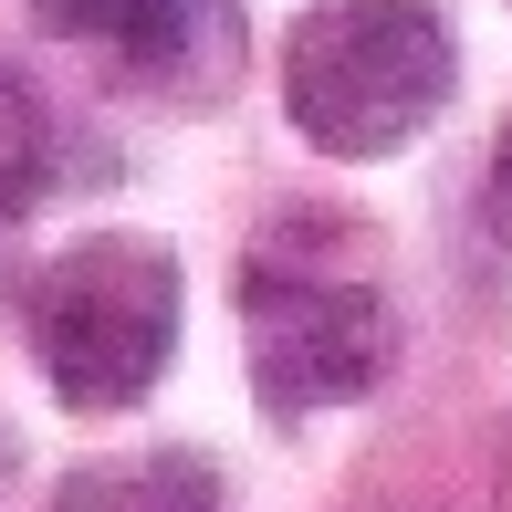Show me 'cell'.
Returning a JSON list of instances; mask_svg holds the SVG:
<instances>
[{
	"label": "cell",
	"mask_w": 512,
	"mask_h": 512,
	"mask_svg": "<svg viewBox=\"0 0 512 512\" xmlns=\"http://www.w3.org/2000/svg\"><path fill=\"white\" fill-rule=\"evenodd\" d=\"M460 84L429 0H314L283 32V115L314 157H398Z\"/></svg>",
	"instance_id": "obj_1"
},
{
	"label": "cell",
	"mask_w": 512,
	"mask_h": 512,
	"mask_svg": "<svg viewBox=\"0 0 512 512\" xmlns=\"http://www.w3.org/2000/svg\"><path fill=\"white\" fill-rule=\"evenodd\" d=\"M178 251L147 230H95V241L53 251L32 283V356L53 398L74 418L136 408L178 356Z\"/></svg>",
	"instance_id": "obj_2"
},
{
	"label": "cell",
	"mask_w": 512,
	"mask_h": 512,
	"mask_svg": "<svg viewBox=\"0 0 512 512\" xmlns=\"http://www.w3.org/2000/svg\"><path fill=\"white\" fill-rule=\"evenodd\" d=\"M241 356L262 418H314V408H356L387 377L398 324L366 272H324L293 241H262L241 262Z\"/></svg>",
	"instance_id": "obj_3"
},
{
	"label": "cell",
	"mask_w": 512,
	"mask_h": 512,
	"mask_svg": "<svg viewBox=\"0 0 512 512\" xmlns=\"http://www.w3.org/2000/svg\"><path fill=\"white\" fill-rule=\"evenodd\" d=\"M32 11L53 42L168 105H209L241 74V0H32Z\"/></svg>",
	"instance_id": "obj_4"
},
{
	"label": "cell",
	"mask_w": 512,
	"mask_h": 512,
	"mask_svg": "<svg viewBox=\"0 0 512 512\" xmlns=\"http://www.w3.org/2000/svg\"><path fill=\"white\" fill-rule=\"evenodd\" d=\"M53 512H220V481L189 450H136V460H84L53 492Z\"/></svg>",
	"instance_id": "obj_5"
},
{
	"label": "cell",
	"mask_w": 512,
	"mask_h": 512,
	"mask_svg": "<svg viewBox=\"0 0 512 512\" xmlns=\"http://www.w3.org/2000/svg\"><path fill=\"white\" fill-rule=\"evenodd\" d=\"M42 168H53V126H42V95L21 84V63L0 53V230L42 199Z\"/></svg>",
	"instance_id": "obj_6"
},
{
	"label": "cell",
	"mask_w": 512,
	"mask_h": 512,
	"mask_svg": "<svg viewBox=\"0 0 512 512\" xmlns=\"http://www.w3.org/2000/svg\"><path fill=\"white\" fill-rule=\"evenodd\" d=\"M481 230L512 251V115H502V136H492V178H481Z\"/></svg>",
	"instance_id": "obj_7"
}]
</instances>
